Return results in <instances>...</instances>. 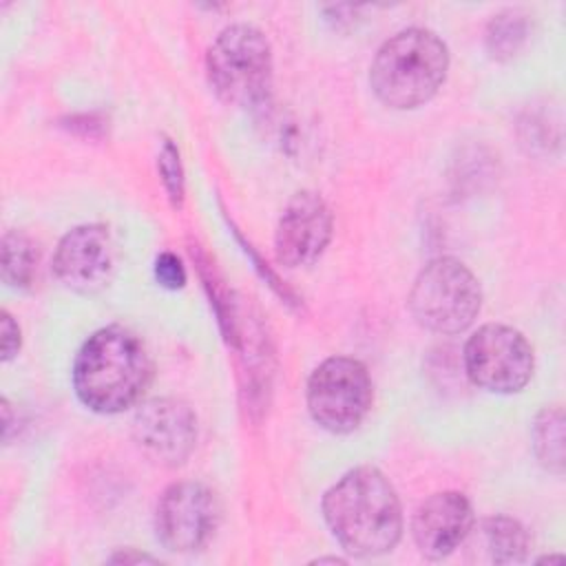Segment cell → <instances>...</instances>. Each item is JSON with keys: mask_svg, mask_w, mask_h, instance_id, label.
<instances>
[{"mask_svg": "<svg viewBox=\"0 0 566 566\" xmlns=\"http://www.w3.org/2000/svg\"><path fill=\"white\" fill-rule=\"evenodd\" d=\"M323 517L336 542L356 557H376L402 537V506L389 478L369 464L347 471L323 495Z\"/></svg>", "mask_w": 566, "mask_h": 566, "instance_id": "obj_1", "label": "cell"}, {"mask_svg": "<svg viewBox=\"0 0 566 566\" xmlns=\"http://www.w3.org/2000/svg\"><path fill=\"white\" fill-rule=\"evenodd\" d=\"M153 380V360L137 334L122 325L93 332L73 363V389L95 413L135 407Z\"/></svg>", "mask_w": 566, "mask_h": 566, "instance_id": "obj_2", "label": "cell"}, {"mask_svg": "<svg viewBox=\"0 0 566 566\" xmlns=\"http://www.w3.org/2000/svg\"><path fill=\"white\" fill-rule=\"evenodd\" d=\"M447 71V44L429 29L409 27L376 51L369 84L385 106L407 111L429 102L444 84Z\"/></svg>", "mask_w": 566, "mask_h": 566, "instance_id": "obj_3", "label": "cell"}, {"mask_svg": "<svg viewBox=\"0 0 566 566\" xmlns=\"http://www.w3.org/2000/svg\"><path fill=\"white\" fill-rule=\"evenodd\" d=\"M272 46L252 24L223 29L206 53V75L214 95L234 108L259 111L272 97Z\"/></svg>", "mask_w": 566, "mask_h": 566, "instance_id": "obj_4", "label": "cell"}, {"mask_svg": "<svg viewBox=\"0 0 566 566\" xmlns=\"http://www.w3.org/2000/svg\"><path fill=\"white\" fill-rule=\"evenodd\" d=\"M482 307V290L473 272L453 256L429 261L409 292V312L416 323L436 334L464 332Z\"/></svg>", "mask_w": 566, "mask_h": 566, "instance_id": "obj_5", "label": "cell"}, {"mask_svg": "<svg viewBox=\"0 0 566 566\" xmlns=\"http://www.w3.org/2000/svg\"><path fill=\"white\" fill-rule=\"evenodd\" d=\"M374 398L367 367L349 356L325 358L307 380L312 420L329 433H349L360 427Z\"/></svg>", "mask_w": 566, "mask_h": 566, "instance_id": "obj_6", "label": "cell"}, {"mask_svg": "<svg viewBox=\"0 0 566 566\" xmlns=\"http://www.w3.org/2000/svg\"><path fill=\"white\" fill-rule=\"evenodd\" d=\"M533 347L522 332L486 323L464 345V369L473 385L493 394H515L533 376Z\"/></svg>", "mask_w": 566, "mask_h": 566, "instance_id": "obj_7", "label": "cell"}, {"mask_svg": "<svg viewBox=\"0 0 566 566\" xmlns=\"http://www.w3.org/2000/svg\"><path fill=\"white\" fill-rule=\"evenodd\" d=\"M221 502L201 482H175L157 500L155 535L166 551L197 553L214 537Z\"/></svg>", "mask_w": 566, "mask_h": 566, "instance_id": "obj_8", "label": "cell"}, {"mask_svg": "<svg viewBox=\"0 0 566 566\" xmlns=\"http://www.w3.org/2000/svg\"><path fill=\"white\" fill-rule=\"evenodd\" d=\"M133 438L153 462L184 464L197 442V416L179 398L146 400L133 416Z\"/></svg>", "mask_w": 566, "mask_h": 566, "instance_id": "obj_9", "label": "cell"}, {"mask_svg": "<svg viewBox=\"0 0 566 566\" xmlns=\"http://www.w3.org/2000/svg\"><path fill=\"white\" fill-rule=\"evenodd\" d=\"M115 268V243L104 223H84L69 230L53 254L55 279L80 294L102 290Z\"/></svg>", "mask_w": 566, "mask_h": 566, "instance_id": "obj_10", "label": "cell"}, {"mask_svg": "<svg viewBox=\"0 0 566 566\" xmlns=\"http://www.w3.org/2000/svg\"><path fill=\"white\" fill-rule=\"evenodd\" d=\"M332 228L334 221L325 199L312 190L296 192L276 223V261L285 268L312 265L325 252L332 239Z\"/></svg>", "mask_w": 566, "mask_h": 566, "instance_id": "obj_11", "label": "cell"}, {"mask_svg": "<svg viewBox=\"0 0 566 566\" xmlns=\"http://www.w3.org/2000/svg\"><path fill=\"white\" fill-rule=\"evenodd\" d=\"M473 528V509L460 491L429 495L413 513L411 535L429 559H442L464 544Z\"/></svg>", "mask_w": 566, "mask_h": 566, "instance_id": "obj_12", "label": "cell"}, {"mask_svg": "<svg viewBox=\"0 0 566 566\" xmlns=\"http://www.w3.org/2000/svg\"><path fill=\"white\" fill-rule=\"evenodd\" d=\"M480 537L489 553V559L495 564H517L524 562L528 553V533L526 528L506 515H493L482 520Z\"/></svg>", "mask_w": 566, "mask_h": 566, "instance_id": "obj_13", "label": "cell"}, {"mask_svg": "<svg viewBox=\"0 0 566 566\" xmlns=\"http://www.w3.org/2000/svg\"><path fill=\"white\" fill-rule=\"evenodd\" d=\"M38 274V248L20 230L2 237V281L13 290H27Z\"/></svg>", "mask_w": 566, "mask_h": 566, "instance_id": "obj_14", "label": "cell"}, {"mask_svg": "<svg viewBox=\"0 0 566 566\" xmlns=\"http://www.w3.org/2000/svg\"><path fill=\"white\" fill-rule=\"evenodd\" d=\"M533 451L551 473L564 471V411L562 407H544L533 422Z\"/></svg>", "mask_w": 566, "mask_h": 566, "instance_id": "obj_15", "label": "cell"}, {"mask_svg": "<svg viewBox=\"0 0 566 566\" xmlns=\"http://www.w3.org/2000/svg\"><path fill=\"white\" fill-rule=\"evenodd\" d=\"M526 15L517 9H506L493 15L486 27V51L493 60H511L526 42Z\"/></svg>", "mask_w": 566, "mask_h": 566, "instance_id": "obj_16", "label": "cell"}, {"mask_svg": "<svg viewBox=\"0 0 566 566\" xmlns=\"http://www.w3.org/2000/svg\"><path fill=\"white\" fill-rule=\"evenodd\" d=\"M157 168H159V177H161V184H164V190H166L170 203L181 206V201H184V168H181L179 148L168 137L161 142Z\"/></svg>", "mask_w": 566, "mask_h": 566, "instance_id": "obj_17", "label": "cell"}, {"mask_svg": "<svg viewBox=\"0 0 566 566\" xmlns=\"http://www.w3.org/2000/svg\"><path fill=\"white\" fill-rule=\"evenodd\" d=\"M155 279L159 281V285H164L166 290H179L186 283V270L184 263L177 254L172 252H161L155 259Z\"/></svg>", "mask_w": 566, "mask_h": 566, "instance_id": "obj_18", "label": "cell"}, {"mask_svg": "<svg viewBox=\"0 0 566 566\" xmlns=\"http://www.w3.org/2000/svg\"><path fill=\"white\" fill-rule=\"evenodd\" d=\"M20 343H22V336H20L18 323L7 310H2V360L4 363H9L20 352Z\"/></svg>", "mask_w": 566, "mask_h": 566, "instance_id": "obj_19", "label": "cell"}, {"mask_svg": "<svg viewBox=\"0 0 566 566\" xmlns=\"http://www.w3.org/2000/svg\"><path fill=\"white\" fill-rule=\"evenodd\" d=\"M111 562H119V564H128V562H155V557L150 555H139V553H117L111 557Z\"/></svg>", "mask_w": 566, "mask_h": 566, "instance_id": "obj_20", "label": "cell"}, {"mask_svg": "<svg viewBox=\"0 0 566 566\" xmlns=\"http://www.w3.org/2000/svg\"><path fill=\"white\" fill-rule=\"evenodd\" d=\"M2 413H4V440H9V429H11V409L9 402L2 400Z\"/></svg>", "mask_w": 566, "mask_h": 566, "instance_id": "obj_21", "label": "cell"}]
</instances>
